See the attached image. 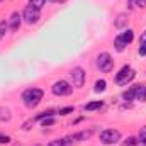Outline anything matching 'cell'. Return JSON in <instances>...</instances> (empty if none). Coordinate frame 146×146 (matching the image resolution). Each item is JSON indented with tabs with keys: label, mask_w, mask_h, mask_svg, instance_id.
Wrapping results in <instances>:
<instances>
[{
	"label": "cell",
	"mask_w": 146,
	"mask_h": 146,
	"mask_svg": "<svg viewBox=\"0 0 146 146\" xmlns=\"http://www.w3.org/2000/svg\"><path fill=\"white\" fill-rule=\"evenodd\" d=\"M42 99H44V90L39 87H27L21 94V100H22L24 107H27V109H36L42 102Z\"/></svg>",
	"instance_id": "6da1fadb"
},
{
	"label": "cell",
	"mask_w": 146,
	"mask_h": 146,
	"mask_svg": "<svg viewBox=\"0 0 146 146\" xmlns=\"http://www.w3.org/2000/svg\"><path fill=\"white\" fill-rule=\"evenodd\" d=\"M121 99L124 102H146V83L131 85L121 94Z\"/></svg>",
	"instance_id": "7a4b0ae2"
},
{
	"label": "cell",
	"mask_w": 146,
	"mask_h": 146,
	"mask_svg": "<svg viewBox=\"0 0 146 146\" xmlns=\"http://www.w3.org/2000/svg\"><path fill=\"white\" fill-rule=\"evenodd\" d=\"M134 29H131V27H126V29H122L117 36L114 37V49L117 51V53H124L129 46H131V42L134 41Z\"/></svg>",
	"instance_id": "3957f363"
},
{
	"label": "cell",
	"mask_w": 146,
	"mask_h": 146,
	"mask_svg": "<svg viewBox=\"0 0 146 146\" xmlns=\"http://www.w3.org/2000/svg\"><path fill=\"white\" fill-rule=\"evenodd\" d=\"M136 75H138V72L131 65H122L119 68V72L114 75V83L117 87H126V85H129V83L134 82Z\"/></svg>",
	"instance_id": "277c9868"
},
{
	"label": "cell",
	"mask_w": 146,
	"mask_h": 146,
	"mask_svg": "<svg viewBox=\"0 0 146 146\" xmlns=\"http://www.w3.org/2000/svg\"><path fill=\"white\" fill-rule=\"evenodd\" d=\"M114 65H115V60L109 51H100L95 54V66L100 73H110L114 70Z\"/></svg>",
	"instance_id": "5b68a950"
},
{
	"label": "cell",
	"mask_w": 146,
	"mask_h": 146,
	"mask_svg": "<svg viewBox=\"0 0 146 146\" xmlns=\"http://www.w3.org/2000/svg\"><path fill=\"white\" fill-rule=\"evenodd\" d=\"M122 139V133L115 127H107V129H102L99 133V141L104 146H114L119 145Z\"/></svg>",
	"instance_id": "8992f818"
},
{
	"label": "cell",
	"mask_w": 146,
	"mask_h": 146,
	"mask_svg": "<svg viewBox=\"0 0 146 146\" xmlns=\"http://www.w3.org/2000/svg\"><path fill=\"white\" fill-rule=\"evenodd\" d=\"M68 82L73 85V88L80 90L85 87V82H87V72L83 66H73L68 72Z\"/></svg>",
	"instance_id": "52a82bcc"
},
{
	"label": "cell",
	"mask_w": 146,
	"mask_h": 146,
	"mask_svg": "<svg viewBox=\"0 0 146 146\" xmlns=\"http://www.w3.org/2000/svg\"><path fill=\"white\" fill-rule=\"evenodd\" d=\"M73 85L68 82V80H65V78H60V80H54L53 83H51V94L54 95V97H70L73 94Z\"/></svg>",
	"instance_id": "ba28073f"
},
{
	"label": "cell",
	"mask_w": 146,
	"mask_h": 146,
	"mask_svg": "<svg viewBox=\"0 0 146 146\" xmlns=\"http://www.w3.org/2000/svg\"><path fill=\"white\" fill-rule=\"evenodd\" d=\"M22 22L27 26H36L37 22L41 21V10H37L34 7H31L29 3L22 9Z\"/></svg>",
	"instance_id": "9c48e42d"
},
{
	"label": "cell",
	"mask_w": 146,
	"mask_h": 146,
	"mask_svg": "<svg viewBox=\"0 0 146 146\" xmlns=\"http://www.w3.org/2000/svg\"><path fill=\"white\" fill-rule=\"evenodd\" d=\"M92 134H94V129H83V131H80V133H75V134H68V136H65L63 139H65V145L66 146H72L73 143H80V141H87V139H90Z\"/></svg>",
	"instance_id": "30bf717a"
},
{
	"label": "cell",
	"mask_w": 146,
	"mask_h": 146,
	"mask_svg": "<svg viewBox=\"0 0 146 146\" xmlns=\"http://www.w3.org/2000/svg\"><path fill=\"white\" fill-rule=\"evenodd\" d=\"M7 24H9V31H10V33H17V31L21 29V26L24 24V22H22V14H21L19 10H14V12L9 15Z\"/></svg>",
	"instance_id": "8fae6325"
},
{
	"label": "cell",
	"mask_w": 146,
	"mask_h": 146,
	"mask_svg": "<svg viewBox=\"0 0 146 146\" xmlns=\"http://www.w3.org/2000/svg\"><path fill=\"white\" fill-rule=\"evenodd\" d=\"M127 24H129V14L127 12H121V14L115 15V19H114V27L115 29L122 31V29L127 27Z\"/></svg>",
	"instance_id": "7c38bea8"
},
{
	"label": "cell",
	"mask_w": 146,
	"mask_h": 146,
	"mask_svg": "<svg viewBox=\"0 0 146 146\" xmlns=\"http://www.w3.org/2000/svg\"><path fill=\"white\" fill-rule=\"evenodd\" d=\"M104 106H106L104 100H92V102L83 104V106H82V110H83V112H95V110L104 109Z\"/></svg>",
	"instance_id": "4fadbf2b"
},
{
	"label": "cell",
	"mask_w": 146,
	"mask_h": 146,
	"mask_svg": "<svg viewBox=\"0 0 146 146\" xmlns=\"http://www.w3.org/2000/svg\"><path fill=\"white\" fill-rule=\"evenodd\" d=\"M10 121H12V110L7 106H0V122L5 124V122H10Z\"/></svg>",
	"instance_id": "5bb4252c"
},
{
	"label": "cell",
	"mask_w": 146,
	"mask_h": 146,
	"mask_svg": "<svg viewBox=\"0 0 146 146\" xmlns=\"http://www.w3.org/2000/svg\"><path fill=\"white\" fill-rule=\"evenodd\" d=\"M107 90V80L106 78H97L94 83V92L95 94H104Z\"/></svg>",
	"instance_id": "9a60e30c"
},
{
	"label": "cell",
	"mask_w": 146,
	"mask_h": 146,
	"mask_svg": "<svg viewBox=\"0 0 146 146\" xmlns=\"http://www.w3.org/2000/svg\"><path fill=\"white\" fill-rule=\"evenodd\" d=\"M58 115V112L56 109H46V110H41L39 114H36V117H34V121H42V119H46V117H56Z\"/></svg>",
	"instance_id": "2e32d148"
},
{
	"label": "cell",
	"mask_w": 146,
	"mask_h": 146,
	"mask_svg": "<svg viewBox=\"0 0 146 146\" xmlns=\"http://www.w3.org/2000/svg\"><path fill=\"white\" fill-rule=\"evenodd\" d=\"M136 138H138L139 146H146V124L139 127V131H138V136H136Z\"/></svg>",
	"instance_id": "e0dca14e"
},
{
	"label": "cell",
	"mask_w": 146,
	"mask_h": 146,
	"mask_svg": "<svg viewBox=\"0 0 146 146\" xmlns=\"http://www.w3.org/2000/svg\"><path fill=\"white\" fill-rule=\"evenodd\" d=\"M119 146H139V143H138V138L136 136H127L124 141L121 139Z\"/></svg>",
	"instance_id": "ac0fdd59"
},
{
	"label": "cell",
	"mask_w": 146,
	"mask_h": 146,
	"mask_svg": "<svg viewBox=\"0 0 146 146\" xmlns=\"http://www.w3.org/2000/svg\"><path fill=\"white\" fill-rule=\"evenodd\" d=\"M58 112V115H61V117H65V115H70L75 112V107L73 106H66V107H60V109H56Z\"/></svg>",
	"instance_id": "d6986e66"
},
{
	"label": "cell",
	"mask_w": 146,
	"mask_h": 146,
	"mask_svg": "<svg viewBox=\"0 0 146 146\" xmlns=\"http://www.w3.org/2000/svg\"><path fill=\"white\" fill-rule=\"evenodd\" d=\"M7 33H9V24H7V21H0V42H2V39L5 37Z\"/></svg>",
	"instance_id": "ffe728a7"
},
{
	"label": "cell",
	"mask_w": 146,
	"mask_h": 146,
	"mask_svg": "<svg viewBox=\"0 0 146 146\" xmlns=\"http://www.w3.org/2000/svg\"><path fill=\"white\" fill-rule=\"evenodd\" d=\"M29 5L37 9V10H42L44 5H46V0H29Z\"/></svg>",
	"instance_id": "44dd1931"
},
{
	"label": "cell",
	"mask_w": 146,
	"mask_h": 146,
	"mask_svg": "<svg viewBox=\"0 0 146 146\" xmlns=\"http://www.w3.org/2000/svg\"><path fill=\"white\" fill-rule=\"evenodd\" d=\"M39 122H41L42 127H49V126H54L56 124V117H46V119H42Z\"/></svg>",
	"instance_id": "7402d4cb"
},
{
	"label": "cell",
	"mask_w": 146,
	"mask_h": 146,
	"mask_svg": "<svg viewBox=\"0 0 146 146\" xmlns=\"http://www.w3.org/2000/svg\"><path fill=\"white\" fill-rule=\"evenodd\" d=\"M46 146H66V145H65V139H63V138H56V139L49 141Z\"/></svg>",
	"instance_id": "603a6c76"
},
{
	"label": "cell",
	"mask_w": 146,
	"mask_h": 146,
	"mask_svg": "<svg viewBox=\"0 0 146 146\" xmlns=\"http://www.w3.org/2000/svg\"><path fill=\"white\" fill-rule=\"evenodd\" d=\"M10 141H12V138H10L9 134H5V133H0V145L5 146V145H9Z\"/></svg>",
	"instance_id": "cb8c5ba5"
},
{
	"label": "cell",
	"mask_w": 146,
	"mask_h": 146,
	"mask_svg": "<svg viewBox=\"0 0 146 146\" xmlns=\"http://www.w3.org/2000/svg\"><path fill=\"white\" fill-rule=\"evenodd\" d=\"M34 119H29V121H26L24 124H22V131H31L33 129V126H34Z\"/></svg>",
	"instance_id": "d4e9b609"
},
{
	"label": "cell",
	"mask_w": 146,
	"mask_h": 146,
	"mask_svg": "<svg viewBox=\"0 0 146 146\" xmlns=\"http://www.w3.org/2000/svg\"><path fill=\"white\" fill-rule=\"evenodd\" d=\"M138 5H139V0H127V9H129V10L138 9Z\"/></svg>",
	"instance_id": "484cf974"
},
{
	"label": "cell",
	"mask_w": 146,
	"mask_h": 146,
	"mask_svg": "<svg viewBox=\"0 0 146 146\" xmlns=\"http://www.w3.org/2000/svg\"><path fill=\"white\" fill-rule=\"evenodd\" d=\"M138 54H139V56H146V42H139V46H138Z\"/></svg>",
	"instance_id": "4316f807"
},
{
	"label": "cell",
	"mask_w": 146,
	"mask_h": 146,
	"mask_svg": "<svg viewBox=\"0 0 146 146\" xmlns=\"http://www.w3.org/2000/svg\"><path fill=\"white\" fill-rule=\"evenodd\" d=\"M139 42H146V29L141 33V37H139Z\"/></svg>",
	"instance_id": "83f0119b"
},
{
	"label": "cell",
	"mask_w": 146,
	"mask_h": 146,
	"mask_svg": "<svg viewBox=\"0 0 146 146\" xmlns=\"http://www.w3.org/2000/svg\"><path fill=\"white\" fill-rule=\"evenodd\" d=\"M138 9H146V0H139V5Z\"/></svg>",
	"instance_id": "f1b7e54d"
},
{
	"label": "cell",
	"mask_w": 146,
	"mask_h": 146,
	"mask_svg": "<svg viewBox=\"0 0 146 146\" xmlns=\"http://www.w3.org/2000/svg\"><path fill=\"white\" fill-rule=\"evenodd\" d=\"M46 2H51V3H60V0H46Z\"/></svg>",
	"instance_id": "f546056e"
},
{
	"label": "cell",
	"mask_w": 146,
	"mask_h": 146,
	"mask_svg": "<svg viewBox=\"0 0 146 146\" xmlns=\"http://www.w3.org/2000/svg\"><path fill=\"white\" fill-rule=\"evenodd\" d=\"M65 2H68V0H60V3H65Z\"/></svg>",
	"instance_id": "4dcf8cb0"
},
{
	"label": "cell",
	"mask_w": 146,
	"mask_h": 146,
	"mask_svg": "<svg viewBox=\"0 0 146 146\" xmlns=\"http://www.w3.org/2000/svg\"><path fill=\"white\" fill-rule=\"evenodd\" d=\"M2 2H5V0H0V3H2Z\"/></svg>",
	"instance_id": "1f68e13d"
}]
</instances>
